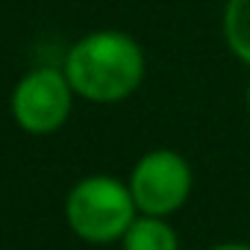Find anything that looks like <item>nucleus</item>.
Returning a JSON list of instances; mask_svg holds the SVG:
<instances>
[{
	"instance_id": "obj_7",
	"label": "nucleus",
	"mask_w": 250,
	"mask_h": 250,
	"mask_svg": "<svg viewBox=\"0 0 250 250\" xmlns=\"http://www.w3.org/2000/svg\"><path fill=\"white\" fill-rule=\"evenodd\" d=\"M209 250H250V244H244V241H221V244H215Z\"/></svg>"
},
{
	"instance_id": "obj_5",
	"label": "nucleus",
	"mask_w": 250,
	"mask_h": 250,
	"mask_svg": "<svg viewBox=\"0 0 250 250\" xmlns=\"http://www.w3.org/2000/svg\"><path fill=\"white\" fill-rule=\"evenodd\" d=\"M121 244L124 250H180L177 229L168 224V218L156 215H139L124 232Z\"/></svg>"
},
{
	"instance_id": "obj_2",
	"label": "nucleus",
	"mask_w": 250,
	"mask_h": 250,
	"mask_svg": "<svg viewBox=\"0 0 250 250\" xmlns=\"http://www.w3.org/2000/svg\"><path fill=\"white\" fill-rule=\"evenodd\" d=\"M139 218V206L127 183L106 174L80 180L65 197V221L77 238L88 244L121 241Z\"/></svg>"
},
{
	"instance_id": "obj_8",
	"label": "nucleus",
	"mask_w": 250,
	"mask_h": 250,
	"mask_svg": "<svg viewBox=\"0 0 250 250\" xmlns=\"http://www.w3.org/2000/svg\"><path fill=\"white\" fill-rule=\"evenodd\" d=\"M247 112H250V85H247Z\"/></svg>"
},
{
	"instance_id": "obj_4",
	"label": "nucleus",
	"mask_w": 250,
	"mask_h": 250,
	"mask_svg": "<svg viewBox=\"0 0 250 250\" xmlns=\"http://www.w3.org/2000/svg\"><path fill=\"white\" fill-rule=\"evenodd\" d=\"M74 88L62 68H36L24 74L12 91V118L30 136L56 133L71 115Z\"/></svg>"
},
{
	"instance_id": "obj_6",
	"label": "nucleus",
	"mask_w": 250,
	"mask_h": 250,
	"mask_svg": "<svg viewBox=\"0 0 250 250\" xmlns=\"http://www.w3.org/2000/svg\"><path fill=\"white\" fill-rule=\"evenodd\" d=\"M224 39L235 59L250 65V0H227L224 6Z\"/></svg>"
},
{
	"instance_id": "obj_3",
	"label": "nucleus",
	"mask_w": 250,
	"mask_h": 250,
	"mask_svg": "<svg viewBox=\"0 0 250 250\" xmlns=\"http://www.w3.org/2000/svg\"><path fill=\"white\" fill-rule=\"evenodd\" d=\"M127 186L133 191L139 215L168 218L186 206L191 186H194V174L186 156H180L177 150L159 147V150L145 153L133 165Z\"/></svg>"
},
{
	"instance_id": "obj_1",
	"label": "nucleus",
	"mask_w": 250,
	"mask_h": 250,
	"mask_svg": "<svg viewBox=\"0 0 250 250\" xmlns=\"http://www.w3.org/2000/svg\"><path fill=\"white\" fill-rule=\"evenodd\" d=\"M62 71L74 94L91 103H121L145 80V50L121 30H97L71 44Z\"/></svg>"
}]
</instances>
